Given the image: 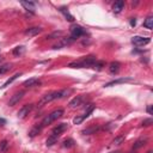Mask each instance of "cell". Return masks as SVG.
<instances>
[{"label": "cell", "instance_id": "obj_1", "mask_svg": "<svg viewBox=\"0 0 153 153\" xmlns=\"http://www.w3.org/2000/svg\"><path fill=\"white\" fill-rule=\"evenodd\" d=\"M96 61H97L96 56L88 55V56H84L82 59H80L78 61H73V62L68 63V67H72V68H87V67H92V65Z\"/></svg>", "mask_w": 153, "mask_h": 153}, {"label": "cell", "instance_id": "obj_2", "mask_svg": "<svg viewBox=\"0 0 153 153\" xmlns=\"http://www.w3.org/2000/svg\"><path fill=\"white\" fill-rule=\"evenodd\" d=\"M68 93L67 90H62V91H55V92H50V93H47L44 94L41 100L38 102V106H43L45 105L47 103L51 102V100H55V99H60V98H63L66 94Z\"/></svg>", "mask_w": 153, "mask_h": 153}, {"label": "cell", "instance_id": "obj_3", "mask_svg": "<svg viewBox=\"0 0 153 153\" xmlns=\"http://www.w3.org/2000/svg\"><path fill=\"white\" fill-rule=\"evenodd\" d=\"M62 115H63V110H62V109L54 110L53 112H50L49 115H47V116L43 118V121H42V123H41V127L43 128V127H45V126H48V124L53 123L54 121L59 120V118H60Z\"/></svg>", "mask_w": 153, "mask_h": 153}, {"label": "cell", "instance_id": "obj_4", "mask_svg": "<svg viewBox=\"0 0 153 153\" xmlns=\"http://www.w3.org/2000/svg\"><path fill=\"white\" fill-rule=\"evenodd\" d=\"M71 33H72V37L73 38H79V37H81V36H84L85 33H86V31H85V29L82 27V26H80V25H72L71 26Z\"/></svg>", "mask_w": 153, "mask_h": 153}, {"label": "cell", "instance_id": "obj_5", "mask_svg": "<svg viewBox=\"0 0 153 153\" xmlns=\"http://www.w3.org/2000/svg\"><path fill=\"white\" fill-rule=\"evenodd\" d=\"M75 41V38H73L72 36L71 37H63V38H61L56 44H54V49H60V48H63V47H66V45H69V44H72L73 42Z\"/></svg>", "mask_w": 153, "mask_h": 153}, {"label": "cell", "instance_id": "obj_6", "mask_svg": "<svg viewBox=\"0 0 153 153\" xmlns=\"http://www.w3.org/2000/svg\"><path fill=\"white\" fill-rule=\"evenodd\" d=\"M32 109H33V104H25V105H23V106L19 109L18 114H17L18 118H24V117H26V116L31 112Z\"/></svg>", "mask_w": 153, "mask_h": 153}, {"label": "cell", "instance_id": "obj_7", "mask_svg": "<svg viewBox=\"0 0 153 153\" xmlns=\"http://www.w3.org/2000/svg\"><path fill=\"white\" fill-rule=\"evenodd\" d=\"M149 42H151V39H149L148 37L134 36V37L131 38V43H133L134 45H137V47H140V45H145V44H148Z\"/></svg>", "mask_w": 153, "mask_h": 153}, {"label": "cell", "instance_id": "obj_8", "mask_svg": "<svg viewBox=\"0 0 153 153\" xmlns=\"http://www.w3.org/2000/svg\"><path fill=\"white\" fill-rule=\"evenodd\" d=\"M66 129H67V123H60V124H57V126L51 130V134H53V135H56V136H60Z\"/></svg>", "mask_w": 153, "mask_h": 153}, {"label": "cell", "instance_id": "obj_9", "mask_svg": "<svg viewBox=\"0 0 153 153\" xmlns=\"http://www.w3.org/2000/svg\"><path fill=\"white\" fill-rule=\"evenodd\" d=\"M41 32H42V29H41L39 26L27 27V29L25 30V35L29 36V37H33V36H36V35H38V33H41Z\"/></svg>", "mask_w": 153, "mask_h": 153}, {"label": "cell", "instance_id": "obj_10", "mask_svg": "<svg viewBox=\"0 0 153 153\" xmlns=\"http://www.w3.org/2000/svg\"><path fill=\"white\" fill-rule=\"evenodd\" d=\"M23 96H24V92H23V91H20V92H18V93L13 94V96H12V98L10 99V102H8V105H10V106L16 105V104H17V103L23 98Z\"/></svg>", "mask_w": 153, "mask_h": 153}, {"label": "cell", "instance_id": "obj_11", "mask_svg": "<svg viewBox=\"0 0 153 153\" xmlns=\"http://www.w3.org/2000/svg\"><path fill=\"white\" fill-rule=\"evenodd\" d=\"M39 84H41V80H39L38 78H30V79L25 80L23 85H24L25 87H33V86H37V85H39Z\"/></svg>", "mask_w": 153, "mask_h": 153}, {"label": "cell", "instance_id": "obj_12", "mask_svg": "<svg viewBox=\"0 0 153 153\" xmlns=\"http://www.w3.org/2000/svg\"><path fill=\"white\" fill-rule=\"evenodd\" d=\"M82 100H84V97L82 96H76L74 97L71 102H69V108H76V106H80L82 104Z\"/></svg>", "mask_w": 153, "mask_h": 153}, {"label": "cell", "instance_id": "obj_13", "mask_svg": "<svg viewBox=\"0 0 153 153\" xmlns=\"http://www.w3.org/2000/svg\"><path fill=\"white\" fill-rule=\"evenodd\" d=\"M131 79L130 78H121V79H116V80H112L108 84H105L104 86L105 87H110V86H114V85H117V84H122V82H127V81H130Z\"/></svg>", "mask_w": 153, "mask_h": 153}, {"label": "cell", "instance_id": "obj_14", "mask_svg": "<svg viewBox=\"0 0 153 153\" xmlns=\"http://www.w3.org/2000/svg\"><path fill=\"white\" fill-rule=\"evenodd\" d=\"M123 7H124V1H123V0H118V1H116V2L114 4L112 10H114L115 13H120V12L123 10Z\"/></svg>", "mask_w": 153, "mask_h": 153}, {"label": "cell", "instance_id": "obj_15", "mask_svg": "<svg viewBox=\"0 0 153 153\" xmlns=\"http://www.w3.org/2000/svg\"><path fill=\"white\" fill-rule=\"evenodd\" d=\"M120 67H121L120 62H117V61H112V62L109 65V72L112 73V74H115V73H117V72L120 71Z\"/></svg>", "mask_w": 153, "mask_h": 153}, {"label": "cell", "instance_id": "obj_16", "mask_svg": "<svg viewBox=\"0 0 153 153\" xmlns=\"http://www.w3.org/2000/svg\"><path fill=\"white\" fill-rule=\"evenodd\" d=\"M20 4H22V6L26 11L33 12V10H35V2H32V1H20Z\"/></svg>", "mask_w": 153, "mask_h": 153}, {"label": "cell", "instance_id": "obj_17", "mask_svg": "<svg viewBox=\"0 0 153 153\" xmlns=\"http://www.w3.org/2000/svg\"><path fill=\"white\" fill-rule=\"evenodd\" d=\"M60 12L65 16V18H66L67 20H69V22H73V20H74V17L68 12V10H67L66 7H60Z\"/></svg>", "mask_w": 153, "mask_h": 153}, {"label": "cell", "instance_id": "obj_18", "mask_svg": "<svg viewBox=\"0 0 153 153\" xmlns=\"http://www.w3.org/2000/svg\"><path fill=\"white\" fill-rule=\"evenodd\" d=\"M20 75H22V73H17V74H14V75H13V76H11L10 79H7V80L4 82V85H2L0 88H5V87H7L10 84H12V82H13V81H14V80H16L18 76H20Z\"/></svg>", "mask_w": 153, "mask_h": 153}, {"label": "cell", "instance_id": "obj_19", "mask_svg": "<svg viewBox=\"0 0 153 153\" xmlns=\"http://www.w3.org/2000/svg\"><path fill=\"white\" fill-rule=\"evenodd\" d=\"M11 69H12V63H4V65H0V75L7 73V72L11 71Z\"/></svg>", "mask_w": 153, "mask_h": 153}, {"label": "cell", "instance_id": "obj_20", "mask_svg": "<svg viewBox=\"0 0 153 153\" xmlns=\"http://www.w3.org/2000/svg\"><path fill=\"white\" fill-rule=\"evenodd\" d=\"M143 26L146 29H149V30L153 29V17H147L143 22Z\"/></svg>", "mask_w": 153, "mask_h": 153}, {"label": "cell", "instance_id": "obj_21", "mask_svg": "<svg viewBox=\"0 0 153 153\" xmlns=\"http://www.w3.org/2000/svg\"><path fill=\"white\" fill-rule=\"evenodd\" d=\"M41 130H42L41 124H39V126H36V127H33V128L29 131V135H30L31 137H33V136H36L37 134H39V133H41Z\"/></svg>", "mask_w": 153, "mask_h": 153}, {"label": "cell", "instance_id": "obj_22", "mask_svg": "<svg viewBox=\"0 0 153 153\" xmlns=\"http://www.w3.org/2000/svg\"><path fill=\"white\" fill-rule=\"evenodd\" d=\"M57 139H59V136H56V135H53V134H51V135L47 139V143H45V145H47V146H53V145L57 141Z\"/></svg>", "mask_w": 153, "mask_h": 153}, {"label": "cell", "instance_id": "obj_23", "mask_svg": "<svg viewBox=\"0 0 153 153\" xmlns=\"http://www.w3.org/2000/svg\"><path fill=\"white\" fill-rule=\"evenodd\" d=\"M146 139H140V140H137V141H135L134 142V145H133V149H137V148H140V147H142L145 143H146Z\"/></svg>", "mask_w": 153, "mask_h": 153}, {"label": "cell", "instance_id": "obj_24", "mask_svg": "<svg viewBox=\"0 0 153 153\" xmlns=\"http://www.w3.org/2000/svg\"><path fill=\"white\" fill-rule=\"evenodd\" d=\"M98 130H100V128L93 126V127H90V128L82 130V134H93V133H96V131H98Z\"/></svg>", "mask_w": 153, "mask_h": 153}, {"label": "cell", "instance_id": "obj_25", "mask_svg": "<svg viewBox=\"0 0 153 153\" xmlns=\"http://www.w3.org/2000/svg\"><path fill=\"white\" fill-rule=\"evenodd\" d=\"M123 141H124V135H120V136H116V137L112 140V145L118 146V145H121Z\"/></svg>", "mask_w": 153, "mask_h": 153}, {"label": "cell", "instance_id": "obj_26", "mask_svg": "<svg viewBox=\"0 0 153 153\" xmlns=\"http://www.w3.org/2000/svg\"><path fill=\"white\" fill-rule=\"evenodd\" d=\"M24 50H25V48H24L23 45H20V47H17V48H14V49H13V55H16V56H19V55H22V54L24 53Z\"/></svg>", "mask_w": 153, "mask_h": 153}, {"label": "cell", "instance_id": "obj_27", "mask_svg": "<svg viewBox=\"0 0 153 153\" xmlns=\"http://www.w3.org/2000/svg\"><path fill=\"white\" fill-rule=\"evenodd\" d=\"M104 67V61H96L93 65H92V68H94V69H97V71H100L102 68Z\"/></svg>", "mask_w": 153, "mask_h": 153}, {"label": "cell", "instance_id": "obj_28", "mask_svg": "<svg viewBox=\"0 0 153 153\" xmlns=\"http://www.w3.org/2000/svg\"><path fill=\"white\" fill-rule=\"evenodd\" d=\"M74 140L73 139H66L65 141H63V147H67V148H69V147H73L74 146Z\"/></svg>", "mask_w": 153, "mask_h": 153}, {"label": "cell", "instance_id": "obj_29", "mask_svg": "<svg viewBox=\"0 0 153 153\" xmlns=\"http://www.w3.org/2000/svg\"><path fill=\"white\" fill-rule=\"evenodd\" d=\"M61 35H62V32H61V31H56V32H53L51 35H48V36L45 37V39H51V38H54V37H55V38H57V37H59V36H61Z\"/></svg>", "mask_w": 153, "mask_h": 153}, {"label": "cell", "instance_id": "obj_30", "mask_svg": "<svg viewBox=\"0 0 153 153\" xmlns=\"http://www.w3.org/2000/svg\"><path fill=\"white\" fill-rule=\"evenodd\" d=\"M7 147H8L7 141H6V140H2V141L0 142V152H5V151L7 149Z\"/></svg>", "mask_w": 153, "mask_h": 153}, {"label": "cell", "instance_id": "obj_31", "mask_svg": "<svg viewBox=\"0 0 153 153\" xmlns=\"http://www.w3.org/2000/svg\"><path fill=\"white\" fill-rule=\"evenodd\" d=\"M152 123H153V120H152V118H146V120L142 121L141 126H142V127H148V126H151Z\"/></svg>", "mask_w": 153, "mask_h": 153}, {"label": "cell", "instance_id": "obj_32", "mask_svg": "<svg viewBox=\"0 0 153 153\" xmlns=\"http://www.w3.org/2000/svg\"><path fill=\"white\" fill-rule=\"evenodd\" d=\"M82 121H84L82 116H76V117L73 118V123H74V124H79V123H81Z\"/></svg>", "mask_w": 153, "mask_h": 153}, {"label": "cell", "instance_id": "obj_33", "mask_svg": "<svg viewBox=\"0 0 153 153\" xmlns=\"http://www.w3.org/2000/svg\"><path fill=\"white\" fill-rule=\"evenodd\" d=\"M147 112H148L149 115H152V105H148V106H147Z\"/></svg>", "mask_w": 153, "mask_h": 153}, {"label": "cell", "instance_id": "obj_34", "mask_svg": "<svg viewBox=\"0 0 153 153\" xmlns=\"http://www.w3.org/2000/svg\"><path fill=\"white\" fill-rule=\"evenodd\" d=\"M135 24H136V20H135L134 18H131V20H130V25H131V26H134Z\"/></svg>", "mask_w": 153, "mask_h": 153}, {"label": "cell", "instance_id": "obj_35", "mask_svg": "<svg viewBox=\"0 0 153 153\" xmlns=\"http://www.w3.org/2000/svg\"><path fill=\"white\" fill-rule=\"evenodd\" d=\"M6 123V120L5 118H0V126H4Z\"/></svg>", "mask_w": 153, "mask_h": 153}, {"label": "cell", "instance_id": "obj_36", "mask_svg": "<svg viewBox=\"0 0 153 153\" xmlns=\"http://www.w3.org/2000/svg\"><path fill=\"white\" fill-rule=\"evenodd\" d=\"M2 60H4V59H2V57H1V56H0V63H1V62H2Z\"/></svg>", "mask_w": 153, "mask_h": 153}, {"label": "cell", "instance_id": "obj_37", "mask_svg": "<svg viewBox=\"0 0 153 153\" xmlns=\"http://www.w3.org/2000/svg\"><path fill=\"white\" fill-rule=\"evenodd\" d=\"M110 153H120V152H117V151H116V152H110Z\"/></svg>", "mask_w": 153, "mask_h": 153}, {"label": "cell", "instance_id": "obj_38", "mask_svg": "<svg viewBox=\"0 0 153 153\" xmlns=\"http://www.w3.org/2000/svg\"><path fill=\"white\" fill-rule=\"evenodd\" d=\"M147 153H153V152H152V151H148V152H147Z\"/></svg>", "mask_w": 153, "mask_h": 153}, {"label": "cell", "instance_id": "obj_39", "mask_svg": "<svg viewBox=\"0 0 153 153\" xmlns=\"http://www.w3.org/2000/svg\"><path fill=\"white\" fill-rule=\"evenodd\" d=\"M128 153H134V152H128Z\"/></svg>", "mask_w": 153, "mask_h": 153}]
</instances>
